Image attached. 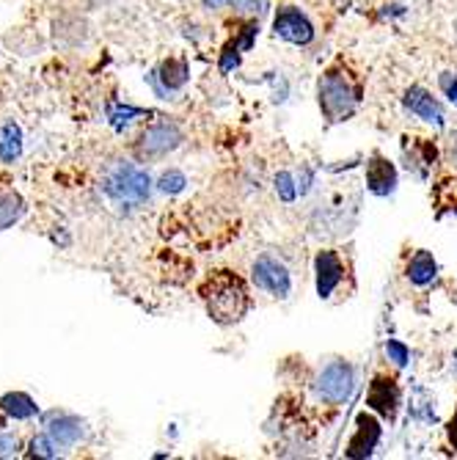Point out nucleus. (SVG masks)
<instances>
[{
  "label": "nucleus",
  "instance_id": "nucleus-1",
  "mask_svg": "<svg viewBox=\"0 0 457 460\" xmlns=\"http://www.w3.org/2000/svg\"><path fill=\"white\" fill-rule=\"evenodd\" d=\"M204 304L210 317L221 325H232L240 323L251 306V298H248V287L245 281L232 273V270H218L210 276V281L204 284Z\"/></svg>",
  "mask_w": 457,
  "mask_h": 460
},
{
  "label": "nucleus",
  "instance_id": "nucleus-2",
  "mask_svg": "<svg viewBox=\"0 0 457 460\" xmlns=\"http://www.w3.org/2000/svg\"><path fill=\"white\" fill-rule=\"evenodd\" d=\"M358 89L350 86V80L339 72H328L320 80V108L330 121H342L358 105Z\"/></svg>",
  "mask_w": 457,
  "mask_h": 460
},
{
  "label": "nucleus",
  "instance_id": "nucleus-3",
  "mask_svg": "<svg viewBox=\"0 0 457 460\" xmlns=\"http://www.w3.org/2000/svg\"><path fill=\"white\" fill-rule=\"evenodd\" d=\"M105 190L116 201L138 204L149 199V174L133 163H116L105 177Z\"/></svg>",
  "mask_w": 457,
  "mask_h": 460
},
{
  "label": "nucleus",
  "instance_id": "nucleus-4",
  "mask_svg": "<svg viewBox=\"0 0 457 460\" xmlns=\"http://www.w3.org/2000/svg\"><path fill=\"white\" fill-rule=\"evenodd\" d=\"M353 386H356V372L347 361H330L317 375V394L325 402L339 405V402L350 400Z\"/></svg>",
  "mask_w": 457,
  "mask_h": 460
},
{
  "label": "nucleus",
  "instance_id": "nucleus-5",
  "mask_svg": "<svg viewBox=\"0 0 457 460\" xmlns=\"http://www.w3.org/2000/svg\"><path fill=\"white\" fill-rule=\"evenodd\" d=\"M254 273V284L265 292H270V296L276 298H286L289 289H293V279H289V270L273 260V257H259L251 268Z\"/></svg>",
  "mask_w": 457,
  "mask_h": 460
},
{
  "label": "nucleus",
  "instance_id": "nucleus-6",
  "mask_svg": "<svg viewBox=\"0 0 457 460\" xmlns=\"http://www.w3.org/2000/svg\"><path fill=\"white\" fill-rule=\"evenodd\" d=\"M182 144V130L171 121H160L152 124V128L141 136L138 141V155L141 157H160V155H169L171 149H177Z\"/></svg>",
  "mask_w": 457,
  "mask_h": 460
},
{
  "label": "nucleus",
  "instance_id": "nucleus-7",
  "mask_svg": "<svg viewBox=\"0 0 457 460\" xmlns=\"http://www.w3.org/2000/svg\"><path fill=\"white\" fill-rule=\"evenodd\" d=\"M366 405L381 413L383 420H394L397 411H400V386L394 378H389V375H378L375 381L369 384V392H366Z\"/></svg>",
  "mask_w": 457,
  "mask_h": 460
},
{
  "label": "nucleus",
  "instance_id": "nucleus-8",
  "mask_svg": "<svg viewBox=\"0 0 457 460\" xmlns=\"http://www.w3.org/2000/svg\"><path fill=\"white\" fill-rule=\"evenodd\" d=\"M273 31L286 39V41H293V45H309V41L314 39V28L312 22L306 20V14H301L298 9L293 6H286L276 14L273 20Z\"/></svg>",
  "mask_w": 457,
  "mask_h": 460
},
{
  "label": "nucleus",
  "instance_id": "nucleus-9",
  "mask_svg": "<svg viewBox=\"0 0 457 460\" xmlns=\"http://www.w3.org/2000/svg\"><path fill=\"white\" fill-rule=\"evenodd\" d=\"M314 273H317V296L320 298H330L334 289L342 284V260L337 251H320L314 260Z\"/></svg>",
  "mask_w": 457,
  "mask_h": 460
},
{
  "label": "nucleus",
  "instance_id": "nucleus-10",
  "mask_svg": "<svg viewBox=\"0 0 457 460\" xmlns=\"http://www.w3.org/2000/svg\"><path fill=\"white\" fill-rule=\"evenodd\" d=\"M381 444V422L372 413H358L356 436L347 444V457H369Z\"/></svg>",
  "mask_w": 457,
  "mask_h": 460
},
{
  "label": "nucleus",
  "instance_id": "nucleus-11",
  "mask_svg": "<svg viewBox=\"0 0 457 460\" xmlns=\"http://www.w3.org/2000/svg\"><path fill=\"white\" fill-rule=\"evenodd\" d=\"M402 102H405V108H408L410 113H417L419 119L435 124V128H444V108H441V102H438L430 92H425V89H419V86H413V89L405 92V100H402Z\"/></svg>",
  "mask_w": 457,
  "mask_h": 460
},
{
  "label": "nucleus",
  "instance_id": "nucleus-12",
  "mask_svg": "<svg viewBox=\"0 0 457 460\" xmlns=\"http://www.w3.org/2000/svg\"><path fill=\"white\" fill-rule=\"evenodd\" d=\"M366 185L375 196H389L397 188V169L381 155H375L366 163Z\"/></svg>",
  "mask_w": 457,
  "mask_h": 460
},
{
  "label": "nucleus",
  "instance_id": "nucleus-13",
  "mask_svg": "<svg viewBox=\"0 0 457 460\" xmlns=\"http://www.w3.org/2000/svg\"><path fill=\"white\" fill-rule=\"evenodd\" d=\"M48 433L56 438V444H77L83 438V422L75 420V416L69 413H61V416H53V420L48 422Z\"/></svg>",
  "mask_w": 457,
  "mask_h": 460
},
{
  "label": "nucleus",
  "instance_id": "nucleus-14",
  "mask_svg": "<svg viewBox=\"0 0 457 460\" xmlns=\"http://www.w3.org/2000/svg\"><path fill=\"white\" fill-rule=\"evenodd\" d=\"M157 77H160V83H163V92H177V89H182L185 83H188L190 66H188L185 58H169V61H165V64L160 66Z\"/></svg>",
  "mask_w": 457,
  "mask_h": 460
},
{
  "label": "nucleus",
  "instance_id": "nucleus-15",
  "mask_svg": "<svg viewBox=\"0 0 457 460\" xmlns=\"http://www.w3.org/2000/svg\"><path fill=\"white\" fill-rule=\"evenodd\" d=\"M435 273H438V265H435L430 251H417V257L408 262V279H410V284H417V287L430 284L435 279Z\"/></svg>",
  "mask_w": 457,
  "mask_h": 460
},
{
  "label": "nucleus",
  "instance_id": "nucleus-16",
  "mask_svg": "<svg viewBox=\"0 0 457 460\" xmlns=\"http://www.w3.org/2000/svg\"><path fill=\"white\" fill-rule=\"evenodd\" d=\"M20 152H22V133L14 121H9L0 128V160L12 163L14 157H20Z\"/></svg>",
  "mask_w": 457,
  "mask_h": 460
},
{
  "label": "nucleus",
  "instance_id": "nucleus-17",
  "mask_svg": "<svg viewBox=\"0 0 457 460\" xmlns=\"http://www.w3.org/2000/svg\"><path fill=\"white\" fill-rule=\"evenodd\" d=\"M0 408H4V413H9L12 420H31V416L36 413V402L22 392L6 394L4 400H0Z\"/></svg>",
  "mask_w": 457,
  "mask_h": 460
},
{
  "label": "nucleus",
  "instance_id": "nucleus-18",
  "mask_svg": "<svg viewBox=\"0 0 457 460\" xmlns=\"http://www.w3.org/2000/svg\"><path fill=\"white\" fill-rule=\"evenodd\" d=\"M22 213H25V207H22V199L17 193L0 196V232L9 229L14 221H20Z\"/></svg>",
  "mask_w": 457,
  "mask_h": 460
},
{
  "label": "nucleus",
  "instance_id": "nucleus-19",
  "mask_svg": "<svg viewBox=\"0 0 457 460\" xmlns=\"http://www.w3.org/2000/svg\"><path fill=\"white\" fill-rule=\"evenodd\" d=\"M144 111H138V108H119V105H110L108 108V119H110V124L116 130H121V128H127V124L136 119V116H141Z\"/></svg>",
  "mask_w": 457,
  "mask_h": 460
},
{
  "label": "nucleus",
  "instance_id": "nucleus-20",
  "mask_svg": "<svg viewBox=\"0 0 457 460\" xmlns=\"http://www.w3.org/2000/svg\"><path fill=\"white\" fill-rule=\"evenodd\" d=\"M157 185H160V190H163V193H171V196H174V193H180V190L188 185V180H185V174H182V172H165V174L160 177V182H157Z\"/></svg>",
  "mask_w": 457,
  "mask_h": 460
},
{
  "label": "nucleus",
  "instance_id": "nucleus-21",
  "mask_svg": "<svg viewBox=\"0 0 457 460\" xmlns=\"http://www.w3.org/2000/svg\"><path fill=\"white\" fill-rule=\"evenodd\" d=\"M31 449H33V455H39V457H58L56 438H53L50 433H48V436H36L33 444H31Z\"/></svg>",
  "mask_w": 457,
  "mask_h": 460
},
{
  "label": "nucleus",
  "instance_id": "nucleus-22",
  "mask_svg": "<svg viewBox=\"0 0 457 460\" xmlns=\"http://www.w3.org/2000/svg\"><path fill=\"white\" fill-rule=\"evenodd\" d=\"M386 356H389V361H394L397 367H408V361H410L408 348H405L402 342H397V340H389V342H386Z\"/></svg>",
  "mask_w": 457,
  "mask_h": 460
},
{
  "label": "nucleus",
  "instance_id": "nucleus-23",
  "mask_svg": "<svg viewBox=\"0 0 457 460\" xmlns=\"http://www.w3.org/2000/svg\"><path fill=\"white\" fill-rule=\"evenodd\" d=\"M276 190H278V196L284 199V201H295V182H293V177H289L286 172H281L278 177H276Z\"/></svg>",
  "mask_w": 457,
  "mask_h": 460
},
{
  "label": "nucleus",
  "instance_id": "nucleus-24",
  "mask_svg": "<svg viewBox=\"0 0 457 460\" xmlns=\"http://www.w3.org/2000/svg\"><path fill=\"white\" fill-rule=\"evenodd\" d=\"M237 64H240V48L232 41V45H229V48L224 50V56H221V72L226 75V72H232Z\"/></svg>",
  "mask_w": 457,
  "mask_h": 460
},
{
  "label": "nucleus",
  "instance_id": "nucleus-25",
  "mask_svg": "<svg viewBox=\"0 0 457 460\" xmlns=\"http://www.w3.org/2000/svg\"><path fill=\"white\" fill-rule=\"evenodd\" d=\"M441 89H444V94H446L452 102H457V77H454V75H449V72L441 75Z\"/></svg>",
  "mask_w": 457,
  "mask_h": 460
},
{
  "label": "nucleus",
  "instance_id": "nucleus-26",
  "mask_svg": "<svg viewBox=\"0 0 457 460\" xmlns=\"http://www.w3.org/2000/svg\"><path fill=\"white\" fill-rule=\"evenodd\" d=\"M17 438L14 436H0V457H14L17 455Z\"/></svg>",
  "mask_w": 457,
  "mask_h": 460
},
{
  "label": "nucleus",
  "instance_id": "nucleus-27",
  "mask_svg": "<svg viewBox=\"0 0 457 460\" xmlns=\"http://www.w3.org/2000/svg\"><path fill=\"white\" fill-rule=\"evenodd\" d=\"M229 4H232L237 12H245V14L259 12V0H229Z\"/></svg>",
  "mask_w": 457,
  "mask_h": 460
},
{
  "label": "nucleus",
  "instance_id": "nucleus-28",
  "mask_svg": "<svg viewBox=\"0 0 457 460\" xmlns=\"http://www.w3.org/2000/svg\"><path fill=\"white\" fill-rule=\"evenodd\" d=\"M446 438H449V444L457 449V411H454V416H452L449 425H446Z\"/></svg>",
  "mask_w": 457,
  "mask_h": 460
},
{
  "label": "nucleus",
  "instance_id": "nucleus-29",
  "mask_svg": "<svg viewBox=\"0 0 457 460\" xmlns=\"http://www.w3.org/2000/svg\"><path fill=\"white\" fill-rule=\"evenodd\" d=\"M221 0H204V6H218Z\"/></svg>",
  "mask_w": 457,
  "mask_h": 460
}]
</instances>
